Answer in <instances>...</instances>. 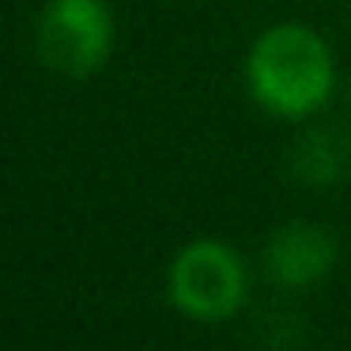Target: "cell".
Returning a JSON list of instances; mask_svg holds the SVG:
<instances>
[{
    "label": "cell",
    "instance_id": "obj_1",
    "mask_svg": "<svg viewBox=\"0 0 351 351\" xmlns=\"http://www.w3.org/2000/svg\"><path fill=\"white\" fill-rule=\"evenodd\" d=\"M245 84L265 114L306 121L321 114L336 91V57L306 23H276L261 31L245 57Z\"/></svg>",
    "mask_w": 351,
    "mask_h": 351
},
{
    "label": "cell",
    "instance_id": "obj_2",
    "mask_svg": "<svg viewBox=\"0 0 351 351\" xmlns=\"http://www.w3.org/2000/svg\"><path fill=\"white\" fill-rule=\"evenodd\" d=\"M167 298L182 317L219 325L250 302V268L223 238H193L167 268Z\"/></svg>",
    "mask_w": 351,
    "mask_h": 351
},
{
    "label": "cell",
    "instance_id": "obj_3",
    "mask_svg": "<svg viewBox=\"0 0 351 351\" xmlns=\"http://www.w3.org/2000/svg\"><path fill=\"white\" fill-rule=\"evenodd\" d=\"M114 12L106 0H46L38 16V53L72 80L95 76L114 53Z\"/></svg>",
    "mask_w": 351,
    "mask_h": 351
},
{
    "label": "cell",
    "instance_id": "obj_4",
    "mask_svg": "<svg viewBox=\"0 0 351 351\" xmlns=\"http://www.w3.org/2000/svg\"><path fill=\"white\" fill-rule=\"evenodd\" d=\"M340 245L321 223H283L265 242V272L283 291H310L336 268Z\"/></svg>",
    "mask_w": 351,
    "mask_h": 351
},
{
    "label": "cell",
    "instance_id": "obj_5",
    "mask_svg": "<svg viewBox=\"0 0 351 351\" xmlns=\"http://www.w3.org/2000/svg\"><path fill=\"white\" fill-rule=\"evenodd\" d=\"M287 170L295 182L310 185V189H336L351 174V132L336 129V125L306 129L291 144Z\"/></svg>",
    "mask_w": 351,
    "mask_h": 351
}]
</instances>
